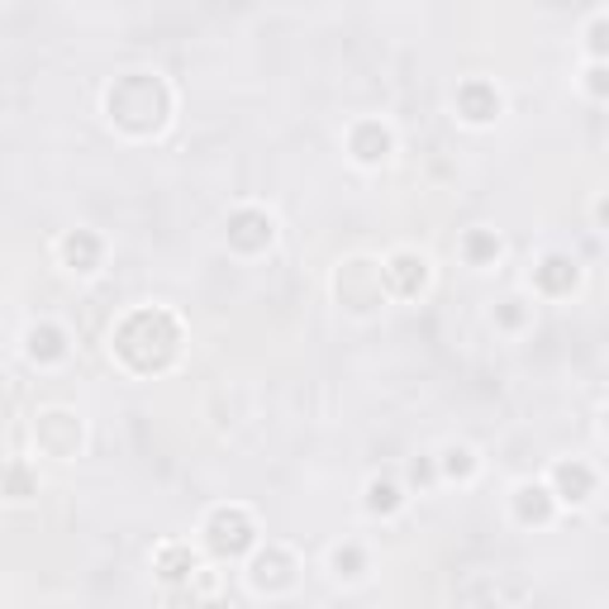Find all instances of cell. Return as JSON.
<instances>
[{
    "label": "cell",
    "instance_id": "cell-1",
    "mask_svg": "<svg viewBox=\"0 0 609 609\" xmlns=\"http://www.w3.org/2000/svg\"><path fill=\"white\" fill-rule=\"evenodd\" d=\"M110 343L134 372H162L167 362L176 357V348H181V324L167 315V309L148 305V309L124 315Z\"/></svg>",
    "mask_w": 609,
    "mask_h": 609
},
{
    "label": "cell",
    "instance_id": "cell-2",
    "mask_svg": "<svg viewBox=\"0 0 609 609\" xmlns=\"http://www.w3.org/2000/svg\"><path fill=\"white\" fill-rule=\"evenodd\" d=\"M106 110L129 134H158L167 124V110H172V96H167L158 72H129L106 90Z\"/></svg>",
    "mask_w": 609,
    "mask_h": 609
},
{
    "label": "cell",
    "instance_id": "cell-3",
    "mask_svg": "<svg viewBox=\"0 0 609 609\" xmlns=\"http://www.w3.org/2000/svg\"><path fill=\"white\" fill-rule=\"evenodd\" d=\"M205 543H210L215 557H243L257 543L253 514L239 510V504H219L210 520H205Z\"/></svg>",
    "mask_w": 609,
    "mask_h": 609
},
{
    "label": "cell",
    "instance_id": "cell-4",
    "mask_svg": "<svg viewBox=\"0 0 609 609\" xmlns=\"http://www.w3.org/2000/svg\"><path fill=\"white\" fill-rule=\"evenodd\" d=\"M381 287L400 295V301H414L424 287H429V257L424 253H410V248H400L386 257V267H381Z\"/></svg>",
    "mask_w": 609,
    "mask_h": 609
},
{
    "label": "cell",
    "instance_id": "cell-5",
    "mask_svg": "<svg viewBox=\"0 0 609 609\" xmlns=\"http://www.w3.org/2000/svg\"><path fill=\"white\" fill-rule=\"evenodd\" d=\"M271 239H277V219L267 210L243 205V210L229 215V248L233 253H263V248H271Z\"/></svg>",
    "mask_w": 609,
    "mask_h": 609
},
{
    "label": "cell",
    "instance_id": "cell-6",
    "mask_svg": "<svg viewBox=\"0 0 609 609\" xmlns=\"http://www.w3.org/2000/svg\"><path fill=\"white\" fill-rule=\"evenodd\" d=\"M452 106H458L466 124H496L504 110V96L496 90V82H486V76H466L458 86V96H452Z\"/></svg>",
    "mask_w": 609,
    "mask_h": 609
},
{
    "label": "cell",
    "instance_id": "cell-7",
    "mask_svg": "<svg viewBox=\"0 0 609 609\" xmlns=\"http://www.w3.org/2000/svg\"><path fill=\"white\" fill-rule=\"evenodd\" d=\"M348 153H353L362 167H381L395 153V134L381 120H362V124H353V134H348Z\"/></svg>",
    "mask_w": 609,
    "mask_h": 609
},
{
    "label": "cell",
    "instance_id": "cell-8",
    "mask_svg": "<svg viewBox=\"0 0 609 609\" xmlns=\"http://www.w3.org/2000/svg\"><path fill=\"white\" fill-rule=\"evenodd\" d=\"M552 500L557 504H586L590 496H595V466H586V462H557L552 466Z\"/></svg>",
    "mask_w": 609,
    "mask_h": 609
},
{
    "label": "cell",
    "instance_id": "cell-9",
    "mask_svg": "<svg viewBox=\"0 0 609 609\" xmlns=\"http://www.w3.org/2000/svg\"><path fill=\"white\" fill-rule=\"evenodd\" d=\"M534 287L538 295H572L581 287V267H576V257H567V253H548L543 263L534 267Z\"/></svg>",
    "mask_w": 609,
    "mask_h": 609
},
{
    "label": "cell",
    "instance_id": "cell-10",
    "mask_svg": "<svg viewBox=\"0 0 609 609\" xmlns=\"http://www.w3.org/2000/svg\"><path fill=\"white\" fill-rule=\"evenodd\" d=\"M552 514H557V500H552V490L543 482H520L514 486V520L520 524L538 528V524H548Z\"/></svg>",
    "mask_w": 609,
    "mask_h": 609
},
{
    "label": "cell",
    "instance_id": "cell-11",
    "mask_svg": "<svg viewBox=\"0 0 609 609\" xmlns=\"http://www.w3.org/2000/svg\"><path fill=\"white\" fill-rule=\"evenodd\" d=\"M58 253H62V263H68L72 271H82V277H86V271L100 267V257H106V243H100L90 229H72L68 239L58 243Z\"/></svg>",
    "mask_w": 609,
    "mask_h": 609
},
{
    "label": "cell",
    "instance_id": "cell-12",
    "mask_svg": "<svg viewBox=\"0 0 609 609\" xmlns=\"http://www.w3.org/2000/svg\"><path fill=\"white\" fill-rule=\"evenodd\" d=\"M24 353L38 367H53V362L68 357V333L58 329V324H34L29 333H24Z\"/></svg>",
    "mask_w": 609,
    "mask_h": 609
},
{
    "label": "cell",
    "instance_id": "cell-13",
    "mask_svg": "<svg viewBox=\"0 0 609 609\" xmlns=\"http://www.w3.org/2000/svg\"><path fill=\"white\" fill-rule=\"evenodd\" d=\"M291 581H295V562H291L287 548H267L253 562V586L257 590H287Z\"/></svg>",
    "mask_w": 609,
    "mask_h": 609
},
{
    "label": "cell",
    "instance_id": "cell-14",
    "mask_svg": "<svg viewBox=\"0 0 609 609\" xmlns=\"http://www.w3.org/2000/svg\"><path fill=\"white\" fill-rule=\"evenodd\" d=\"M153 567H158V576L167 581V586H176V581L196 576V552H191L186 543H162L158 557H153Z\"/></svg>",
    "mask_w": 609,
    "mask_h": 609
},
{
    "label": "cell",
    "instance_id": "cell-15",
    "mask_svg": "<svg viewBox=\"0 0 609 609\" xmlns=\"http://www.w3.org/2000/svg\"><path fill=\"white\" fill-rule=\"evenodd\" d=\"M500 253H504V243H500L496 229H472V233L462 239V257H466L472 267H490Z\"/></svg>",
    "mask_w": 609,
    "mask_h": 609
},
{
    "label": "cell",
    "instance_id": "cell-16",
    "mask_svg": "<svg viewBox=\"0 0 609 609\" xmlns=\"http://www.w3.org/2000/svg\"><path fill=\"white\" fill-rule=\"evenodd\" d=\"M0 496H10V500L38 496V476L24 462H5V466H0Z\"/></svg>",
    "mask_w": 609,
    "mask_h": 609
},
{
    "label": "cell",
    "instance_id": "cell-17",
    "mask_svg": "<svg viewBox=\"0 0 609 609\" xmlns=\"http://www.w3.org/2000/svg\"><path fill=\"white\" fill-rule=\"evenodd\" d=\"M400 504H405V490H400L395 482L372 476V482H367V510L381 514V520H391V514H400Z\"/></svg>",
    "mask_w": 609,
    "mask_h": 609
},
{
    "label": "cell",
    "instance_id": "cell-18",
    "mask_svg": "<svg viewBox=\"0 0 609 609\" xmlns=\"http://www.w3.org/2000/svg\"><path fill=\"white\" fill-rule=\"evenodd\" d=\"M438 466H443V476H452V482H472V476L482 472V462H476V452L466 443H448L443 458H438Z\"/></svg>",
    "mask_w": 609,
    "mask_h": 609
},
{
    "label": "cell",
    "instance_id": "cell-19",
    "mask_svg": "<svg viewBox=\"0 0 609 609\" xmlns=\"http://www.w3.org/2000/svg\"><path fill=\"white\" fill-rule=\"evenodd\" d=\"M329 567L339 576H362V567H367V557H362L357 543H339V548L329 552Z\"/></svg>",
    "mask_w": 609,
    "mask_h": 609
},
{
    "label": "cell",
    "instance_id": "cell-20",
    "mask_svg": "<svg viewBox=\"0 0 609 609\" xmlns=\"http://www.w3.org/2000/svg\"><path fill=\"white\" fill-rule=\"evenodd\" d=\"M496 324H500V329H524V324H528V305L514 301V295H510V301H500L496 305Z\"/></svg>",
    "mask_w": 609,
    "mask_h": 609
},
{
    "label": "cell",
    "instance_id": "cell-21",
    "mask_svg": "<svg viewBox=\"0 0 609 609\" xmlns=\"http://www.w3.org/2000/svg\"><path fill=\"white\" fill-rule=\"evenodd\" d=\"M605 24H609V10H595V15H590V58L595 62H605Z\"/></svg>",
    "mask_w": 609,
    "mask_h": 609
},
{
    "label": "cell",
    "instance_id": "cell-22",
    "mask_svg": "<svg viewBox=\"0 0 609 609\" xmlns=\"http://www.w3.org/2000/svg\"><path fill=\"white\" fill-rule=\"evenodd\" d=\"M586 90L595 100H605V90H609V82H605V62H590V72H586Z\"/></svg>",
    "mask_w": 609,
    "mask_h": 609
},
{
    "label": "cell",
    "instance_id": "cell-23",
    "mask_svg": "<svg viewBox=\"0 0 609 609\" xmlns=\"http://www.w3.org/2000/svg\"><path fill=\"white\" fill-rule=\"evenodd\" d=\"M410 476H414L419 486H424V482H434V462H429V458H419V462L410 466Z\"/></svg>",
    "mask_w": 609,
    "mask_h": 609
},
{
    "label": "cell",
    "instance_id": "cell-24",
    "mask_svg": "<svg viewBox=\"0 0 609 609\" xmlns=\"http://www.w3.org/2000/svg\"><path fill=\"white\" fill-rule=\"evenodd\" d=\"M482 609H504V605H500V600H490V605H482Z\"/></svg>",
    "mask_w": 609,
    "mask_h": 609
}]
</instances>
